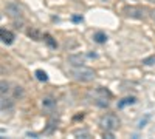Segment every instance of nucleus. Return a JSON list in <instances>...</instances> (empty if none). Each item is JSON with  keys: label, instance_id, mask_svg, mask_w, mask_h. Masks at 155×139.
I'll return each mask as SVG.
<instances>
[{"label": "nucleus", "instance_id": "f257e3e1", "mask_svg": "<svg viewBox=\"0 0 155 139\" xmlns=\"http://www.w3.org/2000/svg\"><path fill=\"white\" fill-rule=\"evenodd\" d=\"M99 127L104 131H115L116 128L120 127V119H118V116H115L113 113H109V115L101 116Z\"/></svg>", "mask_w": 155, "mask_h": 139}, {"label": "nucleus", "instance_id": "f03ea898", "mask_svg": "<svg viewBox=\"0 0 155 139\" xmlns=\"http://www.w3.org/2000/svg\"><path fill=\"white\" fill-rule=\"evenodd\" d=\"M71 76L76 79V81H81V82H90L95 79V71L92 68H85L84 65L82 67H78L71 71Z\"/></svg>", "mask_w": 155, "mask_h": 139}, {"label": "nucleus", "instance_id": "7ed1b4c3", "mask_svg": "<svg viewBox=\"0 0 155 139\" xmlns=\"http://www.w3.org/2000/svg\"><path fill=\"white\" fill-rule=\"evenodd\" d=\"M92 94H93V102H95L98 107H101V108L109 107V97H110L112 94H110V91L106 90V88L99 87V88H96L95 93H92Z\"/></svg>", "mask_w": 155, "mask_h": 139}, {"label": "nucleus", "instance_id": "20e7f679", "mask_svg": "<svg viewBox=\"0 0 155 139\" xmlns=\"http://www.w3.org/2000/svg\"><path fill=\"white\" fill-rule=\"evenodd\" d=\"M146 12H147V8L144 6H124L123 8V14L126 17H130V19H144L146 17Z\"/></svg>", "mask_w": 155, "mask_h": 139}, {"label": "nucleus", "instance_id": "39448f33", "mask_svg": "<svg viewBox=\"0 0 155 139\" xmlns=\"http://www.w3.org/2000/svg\"><path fill=\"white\" fill-rule=\"evenodd\" d=\"M5 11H6V14H8L11 19H14V20L22 17V9H20V8H19V5H17V3H14V2H9V3L6 5Z\"/></svg>", "mask_w": 155, "mask_h": 139}, {"label": "nucleus", "instance_id": "423d86ee", "mask_svg": "<svg viewBox=\"0 0 155 139\" xmlns=\"http://www.w3.org/2000/svg\"><path fill=\"white\" fill-rule=\"evenodd\" d=\"M0 37H2V42L5 45H11L12 42H14V34H12L11 31H8V30H5V28L0 30Z\"/></svg>", "mask_w": 155, "mask_h": 139}, {"label": "nucleus", "instance_id": "0eeeda50", "mask_svg": "<svg viewBox=\"0 0 155 139\" xmlns=\"http://www.w3.org/2000/svg\"><path fill=\"white\" fill-rule=\"evenodd\" d=\"M68 62L74 67H82L84 62H85V56L84 54H73V56H68Z\"/></svg>", "mask_w": 155, "mask_h": 139}, {"label": "nucleus", "instance_id": "6e6552de", "mask_svg": "<svg viewBox=\"0 0 155 139\" xmlns=\"http://www.w3.org/2000/svg\"><path fill=\"white\" fill-rule=\"evenodd\" d=\"M54 107H56V100L53 99V97H44L42 99V108L45 110V111H53L54 110Z\"/></svg>", "mask_w": 155, "mask_h": 139}, {"label": "nucleus", "instance_id": "1a4fd4ad", "mask_svg": "<svg viewBox=\"0 0 155 139\" xmlns=\"http://www.w3.org/2000/svg\"><path fill=\"white\" fill-rule=\"evenodd\" d=\"M135 102H137V97L135 96H127V97L121 99L120 102H118V108H124L127 105H134Z\"/></svg>", "mask_w": 155, "mask_h": 139}, {"label": "nucleus", "instance_id": "9d476101", "mask_svg": "<svg viewBox=\"0 0 155 139\" xmlns=\"http://www.w3.org/2000/svg\"><path fill=\"white\" fill-rule=\"evenodd\" d=\"M27 34H28V37H31L33 40H42L44 36H45V34H42L39 30H36V28H30V30L27 31Z\"/></svg>", "mask_w": 155, "mask_h": 139}, {"label": "nucleus", "instance_id": "9b49d317", "mask_svg": "<svg viewBox=\"0 0 155 139\" xmlns=\"http://www.w3.org/2000/svg\"><path fill=\"white\" fill-rule=\"evenodd\" d=\"M0 105H2V111H5V110H11L12 107H14V100L9 99V97L2 96V102H0Z\"/></svg>", "mask_w": 155, "mask_h": 139}, {"label": "nucleus", "instance_id": "f8f14e48", "mask_svg": "<svg viewBox=\"0 0 155 139\" xmlns=\"http://www.w3.org/2000/svg\"><path fill=\"white\" fill-rule=\"evenodd\" d=\"M93 40H95L96 43H106L107 36H106V33L98 31V33H95V34H93Z\"/></svg>", "mask_w": 155, "mask_h": 139}, {"label": "nucleus", "instance_id": "ddd939ff", "mask_svg": "<svg viewBox=\"0 0 155 139\" xmlns=\"http://www.w3.org/2000/svg\"><path fill=\"white\" fill-rule=\"evenodd\" d=\"M36 77H37V81H41V82H47L48 81V76H47V73L44 71V70H36Z\"/></svg>", "mask_w": 155, "mask_h": 139}, {"label": "nucleus", "instance_id": "4468645a", "mask_svg": "<svg viewBox=\"0 0 155 139\" xmlns=\"http://www.w3.org/2000/svg\"><path fill=\"white\" fill-rule=\"evenodd\" d=\"M44 40L47 42V45H48L50 48H56V46H58L56 40H54V39H53V37H51L50 34H45V36H44Z\"/></svg>", "mask_w": 155, "mask_h": 139}, {"label": "nucleus", "instance_id": "2eb2a0df", "mask_svg": "<svg viewBox=\"0 0 155 139\" xmlns=\"http://www.w3.org/2000/svg\"><path fill=\"white\" fill-rule=\"evenodd\" d=\"M0 87H2V88H0V91H2V96H5L8 91H9V85L5 82V81H2V84H0Z\"/></svg>", "mask_w": 155, "mask_h": 139}, {"label": "nucleus", "instance_id": "dca6fc26", "mask_svg": "<svg viewBox=\"0 0 155 139\" xmlns=\"http://www.w3.org/2000/svg\"><path fill=\"white\" fill-rule=\"evenodd\" d=\"M143 64L144 65H155V56H149V57L143 59Z\"/></svg>", "mask_w": 155, "mask_h": 139}, {"label": "nucleus", "instance_id": "f3484780", "mask_svg": "<svg viewBox=\"0 0 155 139\" xmlns=\"http://www.w3.org/2000/svg\"><path fill=\"white\" fill-rule=\"evenodd\" d=\"M22 96H23L22 87H14V97H22Z\"/></svg>", "mask_w": 155, "mask_h": 139}, {"label": "nucleus", "instance_id": "a211bd4d", "mask_svg": "<svg viewBox=\"0 0 155 139\" xmlns=\"http://www.w3.org/2000/svg\"><path fill=\"white\" fill-rule=\"evenodd\" d=\"M74 136H81V137H90V133L87 130H81V131H74Z\"/></svg>", "mask_w": 155, "mask_h": 139}, {"label": "nucleus", "instance_id": "6ab92c4d", "mask_svg": "<svg viewBox=\"0 0 155 139\" xmlns=\"http://www.w3.org/2000/svg\"><path fill=\"white\" fill-rule=\"evenodd\" d=\"M147 121H149V116H146L144 119H141V121L138 122V128H143L144 125H146V122H147Z\"/></svg>", "mask_w": 155, "mask_h": 139}, {"label": "nucleus", "instance_id": "aec40b11", "mask_svg": "<svg viewBox=\"0 0 155 139\" xmlns=\"http://www.w3.org/2000/svg\"><path fill=\"white\" fill-rule=\"evenodd\" d=\"M104 137H107V139H113V134H112V131H106V133H104Z\"/></svg>", "mask_w": 155, "mask_h": 139}, {"label": "nucleus", "instance_id": "412c9836", "mask_svg": "<svg viewBox=\"0 0 155 139\" xmlns=\"http://www.w3.org/2000/svg\"><path fill=\"white\" fill-rule=\"evenodd\" d=\"M73 22H82V17H79V16H74V17H73Z\"/></svg>", "mask_w": 155, "mask_h": 139}, {"label": "nucleus", "instance_id": "4be33fe9", "mask_svg": "<svg viewBox=\"0 0 155 139\" xmlns=\"http://www.w3.org/2000/svg\"><path fill=\"white\" fill-rule=\"evenodd\" d=\"M27 136H30V137H37L36 133H27Z\"/></svg>", "mask_w": 155, "mask_h": 139}, {"label": "nucleus", "instance_id": "5701e85b", "mask_svg": "<svg viewBox=\"0 0 155 139\" xmlns=\"http://www.w3.org/2000/svg\"><path fill=\"white\" fill-rule=\"evenodd\" d=\"M152 19H153V22H155V9L152 11Z\"/></svg>", "mask_w": 155, "mask_h": 139}]
</instances>
